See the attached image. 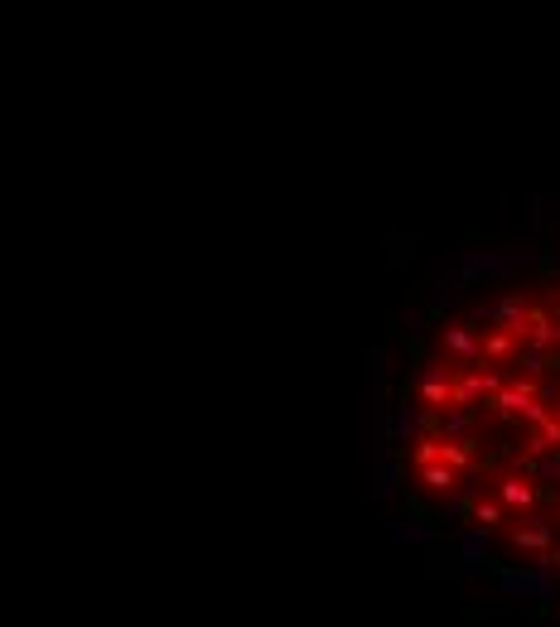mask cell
<instances>
[{
  "label": "cell",
  "mask_w": 560,
  "mask_h": 627,
  "mask_svg": "<svg viewBox=\"0 0 560 627\" xmlns=\"http://www.w3.org/2000/svg\"><path fill=\"white\" fill-rule=\"evenodd\" d=\"M440 550L488 574L507 594L560 613V454L469 517Z\"/></svg>",
  "instance_id": "obj_2"
},
{
  "label": "cell",
  "mask_w": 560,
  "mask_h": 627,
  "mask_svg": "<svg viewBox=\"0 0 560 627\" xmlns=\"http://www.w3.org/2000/svg\"><path fill=\"white\" fill-rule=\"evenodd\" d=\"M560 449V251H512L401 333L382 459L401 517L445 546Z\"/></svg>",
  "instance_id": "obj_1"
}]
</instances>
